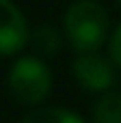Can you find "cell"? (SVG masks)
<instances>
[{
	"label": "cell",
	"instance_id": "6da1fadb",
	"mask_svg": "<svg viewBox=\"0 0 121 123\" xmlns=\"http://www.w3.org/2000/svg\"><path fill=\"white\" fill-rule=\"evenodd\" d=\"M63 30L78 54L97 52L108 37V15L95 0H78L67 9Z\"/></svg>",
	"mask_w": 121,
	"mask_h": 123
},
{
	"label": "cell",
	"instance_id": "7a4b0ae2",
	"mask_svg": "<svg viewBox=\"0 0 121 123\" xmlns=\"http://www.w3.org/2000/svg\"><path fill=\"white\" fill-rule=\"evenodd\" d=\"M9 91L24 106L41 104L52 89V71L39 56H22L9 69Z\"/></svg>",
	"mask_w": 121,
	"mask_h": 123
},
{
	"label": "cell",
	"instance_id": "3957f363",
	"mask_svg": "<svg viewBox=\"0 0 121 123\" xmlns=\"http://www.w3.org/2000/svg\"><path fill=\"white\" fill-rule=\"evenodd\" d=\"M74 76L84 91L100 95L110 91L117 82L115 65L110 63V58H104L97 52L78 54L74 61Z\"/></svg>",
	"mask_w": 121,
	"mask_h": 123
},
{
	"label": "cell",
	"instance_id": "277c9868",
	"mask_svg": "<svg viewBox=\"0 0 121 123\" xmlns=\"http://www.w3.org/2000/svg\"><path fill=\"white\" fill-rule=\"evenodd\" d=\"M26 17L11 0H0V56H13L28 43Z\"/></svg>",
	"mask_w": 121,
	"mask_h": 123
},
{
	"label": "cell",
	"instance_id": "5b68a950",
	"mask_svg": "<svg viewBox=\"0 0 121 123\" xmlns=\"http://www.w3.org/2000/svg\"><path fill=\"white\" fill-rule=\"evenodd\" d=\"M28 43L32 45V50H35V54L39 58H45V56H54L61 50L63 37L54 26H39V28H35L30 32Z\"/></svg>",
	"mask_w": 121,
	"mask_h": 123
},
{
	"label": "cell",
	"instance_id": "8992f818",
	"mask_svg": "<svg viewBox=\"0 0 121 123\" xmlns=\"http://www.w3.org/2000/svg\"><path fill=\"white\" fill-rule=\"evenodd\" d=\"M93 123H121V93L106 91L93 106Z\"/></svg>",
	"mask_w": 121,
	"mask_h": 123
},
{
	"label": "cell",
	"instance_id": "52a82bcc",
	"mask_svg": "<svg viewBox=\"0 0 121 123\" xmlns=\"http://www.w3.org/2000/svg\"><path fill=\"white\" fill-rule=\"evenodd\" d=\"M22 123H84V119L67 108H37L28 112Z\"/></svg>",
	"mask_w": 121,
	"mask_h": 123
},
{
	"label": "cell",
	"instance_id": "ba28073f",
	"mask_svg": "<svg viewBox=\"0 0 121 123\" xmlns=\"http://www.w3.org/2000/svg\"><path fill=\"white\" fill-rule=\"evenodd\" d=\"M108 58L115 67L121 69V24L113 30V35L108 39Z\"/></svg>",
	"mask_w": 121,
	"mask_h": 123
},
{
	"label": "cell",
	"instance_id": "9c48e42d",
	"mask_svg": "<svg viewBox=\"0 0 121 123\" xmlns=\"http://www.w3.org/2000/svg\"><path fill=\"white\" fill-rule=\"evenodd\" d=\"M117 4H119V6H121V0H117Z\"/></svg>",
	"mask_w": 121,
	"mask_h": 123
}]
</instances>
